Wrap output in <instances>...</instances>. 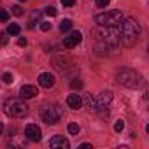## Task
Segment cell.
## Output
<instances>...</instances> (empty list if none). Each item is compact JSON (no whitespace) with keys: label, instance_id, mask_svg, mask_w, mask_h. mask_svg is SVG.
<instances>
[{"label":"cell","instance_id":"26","mask_svg":"<svg viewBox=\"0 0 149 149\" xmlns=\"http://www.w3.org/2000/svg\"><path fill=\"white\" fill-rule=\"evenodd\" d=\"M81 86H83L81 81H72V88H81Z\"/></svg>","mask_w":149,"mask_h":149},{"label":"cell","instance_id":"6","mask_svg":"<svg viewBox=\"0 0 149 149\" xmlns=\"http://www.w3.org/2000/svg\"><path fill=\"white\" fill-rule=\"evenodd\" d=\"M4 107L11 118H25L28 114V105L21 98H9Z\"/></svg>","mask_w":149,"mask_h":149},{"label":"cell","instance_id":"11","mask_svg":"<svg viewBox=\"0 0 149 149\" xmlns=\"http://www.w3.org/2000/svg\"><path fill=\"white\" fill-rule=\"evenodd\" d=\"M49 146L54 147V149H68V147H70L68 140H67L63 135H54V137L49 140Z\"/></svg>","mask_w":149,"mask_h":149},{"label":"cell","instance_id":"19","mask_svg":"<svg viewBox=\"0 0 149 149\" xmlns=\"http://www.w3.org/2000/svg\"><path fill=\"white\" fill-rule=\"evenodd\" d=\"M23 13H25V11H23L21 6H14V7H13V14H14V16H23Z\"/></svg>","mask_w":149,"mask_h":149},{"label":"cell","instance_id":"4","mask_svg":"<svg viewBox=\"0 0 149 149\" xmlns=\"http://www.w3.org/2000/svg\"><path fill=\"white\" fill-rule=\"evenodd\" d=\"M63 116V109L58 105V104H44L42 109H40V118L44 123L47 125H56Z\"/></svg>","mask_w":149,"mask_h":149},{"label":"cell","instance_id":"14","mask_svg":"<svg viewBox=\"0 0 149 149\" xmlns=\"http://www.w3.org/2000/svg\"><path fill=\"white\" fill-rule=\"evenodd\" d=\"M19 32H21V26L18 23H11L9 25V30H7L9 35H19Z\"/></svg>","mask_w":149,"mask_h":149},{"label":"cell","instance_id":"12","mask_svg":"<svg viewBox=\"0 0 149 149\" xmlns=\"http://www.w3.org/2000/svg\"><path fill=\"white\" fill-rule=\"evenodd\" d=\"M67 105H68L70 109H74V111H77V109L83 107V98H81L77 93H70V95L67 97Z\"/></svg>","mask_w":149,"mask_h":149},{"label":"cell","instance_id":"1","mask_svg":"<svg viewBox=\"0 0 149 149\" xmlns=\"http://www.w3.org/2000/svg\"><path fill=\"white\" fill-rule=\"evenodd\" d=\"M91 37L104 47H116L119 44V33L116 26H97L91 30Z\"/></svg>","mask_w":149,"mask_h":149},{"label":"cell","instance_id":"27","mask_svg":"<svg viewBox=\"0 0 149 149\" xmlns=\"http://www.w3.org/2000/svg\"><path fill=\"white\" fill-rule=\"evenodd\" d=\"M79 147H81V149H93V146H91V144H81Z\"/></svg>","mask_w":149,"mask_h":149},{"label":"cell","instance_id":"22","mask_svg":"<svg viewBox=\"0 0 149 149\" xmlns=\"http://www.w3.org/2000/svg\"><path fill=\"white\" fill-rule=\"evenodd\" d=\"M56 13H58V11H56L54 7H47V9H46V14H47V16H51V18H53V16H56Z\"/></svg>","mask_w":149,"mask_h":149},{"label":"cell","instance_id":"30","mask_svg":"<svg viewBox=\"0 0 149 149\" xmlns=\"http://www.w3.org/2000/svg\"><path fill=\"white\" fill-rule=\"evenodd\" d=\"M21 2H25V0H21Z\"/></svg>","mask_w":149,"mask_h":149},{"label":"cell","instance_id":"16","mask_svg":"<svg viewBox=\"0 0 149 149\" xmlns=\"http://www.w3.org/2000/svg\"><path fill=\"white\" fill-rule=\"evenodd\" d=\"M72 28V21L70 19H63L61 23H60V30L61 32H67V30H70Z\"/></svg>","mask_w":149,"mask_h":149},{"label":"cell","instance_id":"5","mask_svg":"<svg viewBox=\"0 0 149 149\" xmlns=\"http://www.w3.org/2000/svg\"><path fill=\"white\" fill-rule=\"evenodd\" d=\"M123 21V14L118 9L107 11V13H100L95 16V23L100 26H119Z\"/></svg>","mask_w":149,"mask_h":149},{"label":"cell","instance_id":"17","mask_svg":"<svg viewBox=\"0 0 149 149\" xmlns=\"http://www.w3.org/2000/svg\"><path fill=\"white\" fill-rule=\"evenodd\" d=\"M2 81L6 83V84H13V81H14V77H13V74H9V72H6L4 76H2Z\"/></svg>","mask_w":149,"mask_h":149},{"label":"cell","instance_id":"15","mask_svg":"<svg viewBox=\"0 0 149 149\" xmlns=\"http://www.w3.org/2000/svg\"><path fill=\"white\" fill-rule=\"evenodd\" d=\"M79 132H81V128L77 123H68V133L70 135H79Z\"/></svg>","mask_w":149,"mask_h":149},{"label":"cell","instance_id":"10","mask_svg":"<svg viewBox=\"0 0 149 149\" xmlns=\"http://www.w3.org/2000/svg\"><path fill=\"white\" fill-rule=\"evenodd\" d=\"M37 88L35 86H32V84H23L21 86V90H19V95H21V98L23 100H30V98H35L37 97Z\"/></svg>","mask_w":149,"mask_h":149},{"label":"cell","instance_id":"3","mask_svg":"<svg viewBox=\"0 0 149 149\" xmlns=\"http://www.w3.org/2000/svg\"><path fill=\"white\" fill-rule=\"evenodd\" d=\"M116 79H118L119 84H123L126 88H132V90L139 88L142 84V76H140L139 72L132 70V68H121V70H118Z\"/></svg>","mask_w":149,"mask_h":149},{"label":"cell","instance_id":"25","mask_svg":"<svg viewBox=\"0 0 149 149\" xmlns=\"http://www.w3.org/2000/svg\"><path fill=\"white\" fill-rule=\"evenodd\" d=\"M61 4H63L65 7H70V6L76 4V0H61Z\"/></svg>","mask_w":149,"mask_h":149},{"label":"cell","instance_id":"29","mask_svg":"<svg viewBox=\"0 0 149 149\" xmlns=\"http://www.w3.org/2000/svg\"><path fill=\"white\" fill-rule=\"evenodd\" d=\"M2 132H4V125H2V123H0V133H2Z\"/></svg>","mask_w":149,"mask_h":149},{"label":"cell","instance_id":"20","mask_svg":"<svg viewBox=\"0 0 149 149\" xmlns=\"http://www.w3.org/2000/svg\"><path fill=\"white\" fill-rule=\"evenodd\" d=\"M9 19V13L6 9H0V21H7Z\"/></svg>","mask_w":149,"mask_h":149},{"label":"cell","instance_id":"21","mask_svg":"<svg viewBox=\"0 0 149 149\" xmlns=\"http://www.w3.org/2000/svg\"><path fill=\"white\" fill-rule=\"evenodd\" d=\"M123 128H125V123L119 119V121H116V125H114V130L116 132H123Z\"/></svg>","mask_w":149,"mask_h":149},{"label":"cell","instance_id":"13","mask_svg":"<svg viewBox=\"0 0 149 149\" xmlns=\"http://www.w3.org/2000/svg\"><path fill=\"white\" fill-rule=\"evenodd\" d=\"M39 84H40L42 88H51V86L54 84V76H53L51 72L40 74V76H39Z\"/></svg>","mask_w":149,"mask_h":149},{"label":"cell","instance_id":"9","mask_svg":"<svg viewBox=\"0 0 149 149\" xmlns=\"http://www.w3.org/2000/svg\"><path fill=\"white\" fill-rule=\"evenodd\" d=\"M83 40V33L77 30V32H72L68 37H65V40H63V46L65 47H68V49H72V47H76L79 42Z\"/></svg>","mask_w":149,"mask_h":149},{"label":"cell","instance_id":"23","mask_svg":"<svg viewBox=\"0 0 149 149\" xmlns=\"http://www.w3.org/2000/svg\"><path fill=\"white\" fill-rule=\"evenodd\" d=\"M109 2H111V0H97V6L98 7H107Z\"/></svg>","mask_w":149,"mask_h":149},{"label":"cell","instance_id":"8","mask_svg":"<svg viewBox=\"0 0 149 149\" xmlns=\"http://www.w3.org/2000/svg\"><path fill=\"white\" fill-rule=\"evenodd\" d=\"M25 135H26L28 140H32V142H39V140L42 139V130H40L37 125L30 123V125L25 126Z\"/></svg>","mask_w":149,"mask_h":149},{"label":"cell","instance_id":"24","mask_svg":"<svg viewBox=\"0 0 149 149\" xmlns=\"http://www.w3.org/2000/svg\"><path fill=\"white\" fill-rule=\"evenodd\" d=\"M49 28H51V23H47V21H44V23L40 25V30H42V32H47Z\"/></svg>","mask_w":149,"mask_h":149},{"label":"cell","instance_id":"28","mask_svg":"<svg viewBox=\"0 0 149 149\" xmlns=\"http://www.w3.org/2000/svg\"><path fill=\"white\" fill-rule=\"evenodd\" d=\"M18 44H19V46H26V39H25V37H21V39L18 40Z\"/></svg>","mask_w":149,"mask_h":149},{"label":"cell","instance_id":"7","mask_svg":"<svg viewBox=\"0 0 149 149\" xmlns=\"http://www.w3.org/2000/svg\"><path fill=\"white\" fill-rule=\"evenodd\" d=\"M112 102V93L111 91H102L97 98H93V102H91V109H95V111H104V109H107V105Z\"/></svg>","mask_w":149,"mask_h":149},{"label":"cell","instance_id":"18","mask_svg":"<svg viewBox=\"0 0 149 149\" xmlns=\"http://www.w3.org/2000/svg\"><path fill=\"white\" fill-rule=\"evenodd\" d=\"M9 33H4V32H0V46H6L7 42H9V37H7Z\"/></svg>","mask_w":149,"mask_h":149},{"label":"cell","instance_id":"2","mask_svg":"<svg viewBox=\"0 0 149 149\" xmlns=\"http://www.w3.org/2000/svg\"><path fill=\"white\" fill-rule=\"evenodd\" d=\"M140 37V25L133 19V18H126L121 21V42L126 46V47H132L135 46V42L139 40Z\"/></svg>","mask_w":149,"mask_h":149}]
</instances>
